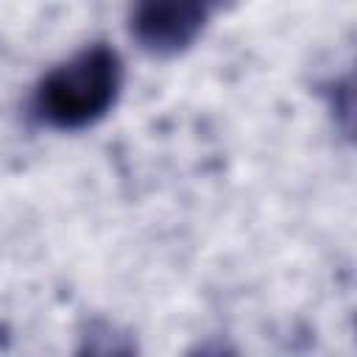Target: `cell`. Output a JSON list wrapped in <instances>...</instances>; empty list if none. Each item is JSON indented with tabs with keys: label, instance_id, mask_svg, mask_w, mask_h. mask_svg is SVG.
<instances>
[{
	"label": "cell",
	"instance_id": "cell-1",
	"mask_svg": "<svg viewBox=\"0 0 357 357\" xmlns=\"http://www.w3.org/2000/svg\"><path fill=\"white\" fill-rule=\"evenodd\" d=\"M123 61L106 45H89L56 64L33 89V114L53 128H84L100 120L117 100Z\"/></svg>",
	"mask_w": 357,
	"mask_h": 357
},
{
	"label": "cell",
	"instance_id": "cell-2",
	"mask_svg": "<svg viewBox=\"0 0 357 357\" xmlns=\"http://www.w3.org/2000/svg\"><path fill=\"white\" fill-rule=\"evenodd\" d=\"M215 0H134L131 36L151 56H176L204 31Z\"/></svg>",
	"mask_w": 357,
	"mask_h": 357
}]
</instances>
